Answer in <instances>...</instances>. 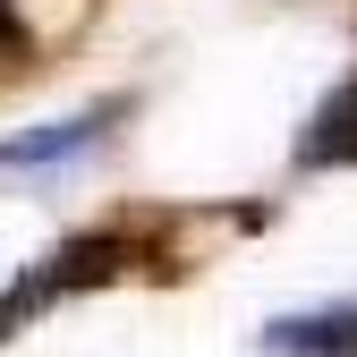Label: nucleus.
Instances as JSON below:
<instances>
[{
    "label": "nucleus",
    "instance_id": "obj_3",
    "mask_svg": "<svg viewBox=\"0 0 357 357\" xmlns=\"http://www.w3.org/2000/svg\"><path fill=\"white\" fill-rule=\"evenodd\" d=\"M306 162H357V85L315 111V137H306Z\"/></svg>",
    "mask_w": 357,
    "mask_h": 357
},
{
    "label": "nucleus",
    "instance_id": "obj_1",
    "mask_svg": "<svg viewBox=\"0 0 357 357\" xmlns=\"http://www.w3.org/2000/svg\"><path fill=\"white\" fill-rule=\"evenodd\" d=\"M119 119V102H102V111H85V119H43L34 137H9L0 145V178H43V170H68V162H85L102 145V128Z\"/></svg>",
    "mask_w": 357,
    "mask_h": 357
},
{
    "label": "nucleus",
    "instance_id": "obj_2",
    "mask_svg": "<svg viewBox=\"0 0 357 357\" xmlns=\"http://www.w3.org/2000/svg\"><path fill=\"white\" fill-rule=\"evenodd\" d=\"M273 357H357V306H315V315H281L264 332Z\"/></svg>",
    "mask_w": 357,
    "mask_h": 357
}]
</instances>
